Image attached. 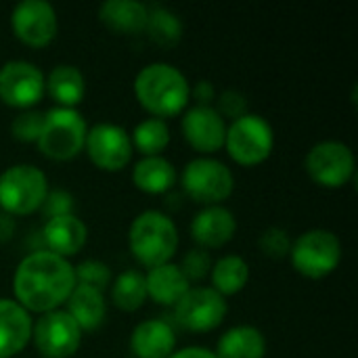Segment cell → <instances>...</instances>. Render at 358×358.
I'll return each mask as SVG.
<instances>
[{
    "label": "cell",
    "instance_id": "1",
    "mask_svg": "<svg viewBox=\"0 0 358 358\" xmlns=\"http://www.w3.org/2000/svg\"><path fill=\"white\" fill-rule=\"evenodd\" d=\"M76 287V273L69 260L48 252L38 250L27 254L15 271L13 292L15 302L27 313H50L67 302Z\"/></svg>",
    "mask_w": 358,
    "mask_h": 358
},
{
    "label": "cell",
    "instance_id": "2",
    "mask_svg": "<svg viewBox=\"0 0 358 358\" xmlns=\"http://www.w3.org/2000/svg\"><path fill=\"white\" fill-rule=\"evenodd\" d=\"M136 101L153 117H172L182 113L191 101V84L187 76L170 63H149L134 78Z\"/></svg>",
    "mask_w": 358,
    "mask_h": 358
},
{
    "label": "cell",
    "instance_id": "3",
    "mask_svg": "<svg viewBox=\"0 0 358 358\" xmlns=\"http://www.w3.org/2000/svg\"><path fill=\"white\" fill-rule=\"evenodd\" d=\"M128 245L143 266L155 268L174 258L178 250V229L168 214L145 210L130 224Z\"/></svg>",
    "mask_w": 358,
    "mask_h": 358
},
{
    "label": "cell",
    "instance_id": "4",
    "mask_svg": "<svg viewBox=\"0 0 358 358\" xmlns=\"http://www.w3.org/2000/svg\"><path fill=\"white\" fill-rule=\"evenodd\" d=\"M88 126L78 109L69 107H52L44 111L42 130L36 141L42 155L59 162H67L76 157L86 143Z\"/></svg>",
    "mask_w": 358,
    "mask_h": 358
},
{
    "label": "cell",
    "instance_id": "5",
    "mask_svg": "<svg viewBox=\"0 0 358 358\" xmlns=\"http://www.w3.org/2000/svg\"><path fill=\"white\" fill-rule=\"evenodd\" d=\"M46 193V174L31 164H15L0 174V208L10 216L38 212Z\"/></svg>",
    "mask_w": 358,
    "mask_h": 358
},
{
    "label": "cell",
    "instance_id": "6",
    "mask_svg": "<svg viewBox=\"0 0 358 358\" xmlns=\"http://www.w3.org/2000/svg\"><path fill=\"white\" fill-rule=\"evenodd\" d=\"M289 258L300 275L323 279L338 268L342 260V243L338 235L327 229H310L292 241Z\"/></svg>",
    "mask_w": 358,
    "mask_h": 358
},
{
    "label": "cell",
    "instance_id": "7",
    "mask_svg": "<svg viewBox=\"0 0 358 358\" xmlns=\"http://www.w3.org/2000/svg\"><path fill=\"white\" fill-rule=\"evenodd\" d=\"M224 147L229 155L241 166H258L273 153L275 132L273 126L256 113H245L227 126Z\"/></svg>",
    "mask_w": 358,
    "mask_h": 358
},
{
    "label": "cell",
    "instance_id": "8",
    "mask_svg": "<svg viewBox=\"0 0 358 358\" xmlns=\"http://www.w3.org/2000/svg\"><path fill=\"white\" fill-rule=\"evenodd\" d=\"M235 187V176L231 168L214 157L191 159L182 170L185 193L203 206H220Z\"/></svg>",
    "mask_w": 358,
    "mask_h": 358
},
{
    "label": "cell",
    "instance_id": "9",
    "mask_svg": "<svg viewBox=\"0 0 358 358\" xmlns=\"http://www.w3.org/2000/svg\"><path fill=\"white\" fill-rule=\"evenodd\" d=\"M308 176L327 189H340L355 176V153L346 143L321 141L304 159Z\"/></svg>",
    "mask_w": 358,
    "mask_h": 358
},
{
    "label": "cell",
    "instance_id": "10",
    "mask_svg": "<svg viewBox=\"0 0 358 358\" xmlns=\"http://www.w3.org/2000/svg\"><path fill=\"white\" fill-rule=\"evenodd\" d=\"M31 340L44 358L73 357L82 344V329L61 308L40 315L31 325Z\"/></svg>",
    "mask_w": 358,
    "mask_h": 358
},
{
    "label": "cell",
    "instance_id": "11",
    "mask_svg": "<svg viewBox=\"0 0 358 358\" xmlns=\"http://www.w3.org/2000/svg\"><path fill=\"white\" fill-rule=\"evenodd\" d=\"M227 300L212 287H189V292L176 302V323L195 334L216 329L227 317Z\"/></svg>",
    "mask_w": 358,
    "mask_h": 358
},
{
    "label": "cell",
    "instance_id": "12",
    "mask_svg": "<svg viewBox=\"0 0 358 358\" xmlns=\"http://www.w3.org/2000/svg\"><path fill=\"white\" fill-rule=\"evenodd\" d=\"M44 94V73L38 65L15 59L0 67V101L8 107L31 109Z\"/></svg>",
    "mask_w": 358,
    "mask_h": 358
},
{
    "label": "cell",
    "instance_id": "13",
    "mask_svg": "<svg viewBox=\"0 0 358 358\" xmlns=\"http://www.w3.org/2000/svg\"><path fill=\"white\" fill-rule=\"evenodd\" d=\"M84 149L96 168L107 172H117L124 166H128L134 147L130 134L122 126L101 122L86 132Z\"/></svg>",
    "mask_w": 358,
    "mask_h": 358
},
{
    "label": "cell",
    "instance_id": "14",
    "mask_svg": "<svg viewBox=\"0 0 358 358\" xmlns=\"http://www.w3.org/2000/svg\"><path fill=\"white\" fill-rule=\"evenodd\" d=\"M10 25L15 36L27 46H46L57 36V13L46 0H23L13 8Z\"/></svg>",
    "mask_w": 358,
    "mask_h": 358
},
{
    "label": "cell",
    "instance_id": "15",
    "mask_svg": "<svg viewBox=\"0 0 358 358\" xmlns=\"http://www.w3.org/2000/svg\"><path fill=\"white\" fill-rule=\"evenodd\" d=\"M182 136L199 153H216L224 147L227 120L212 105H193L182 115Z\"/></svg>",
    "mask_w": 358,
    "mask_h": 358
},
{
    "label": "cell",
    "instance_id": "16",
    "mask_svg": "<svg viewBox=\"0 0 358 358\" xmlns=\"http://www.w3.org/2000/svg\"><path fill=\"white\" fill-rule=\"evenodd\" d=\"M237 231V220L224 206H206L191 222V235L203 250L227 245Z\"/></svg>",
    "mask_w": 358,
    "mask_h": 358
},
{
    "label": "cell",
    "instance_id": "17",
    "mask_svg": "<svg viewBox=\"0 0 358 358\" xmlns=\"http://www.w3.org/2000/svg\"><path fill=\"white\" fill-rule=\"evenodd\" d=\"M31 317L15 300L0 298V358L17 357L31 340Z\"/></svg>",
    "mask_w": 358,
    "mask_h": 358
},
{
    "label": "cell",
    "instance_id": "18",
    "mask_svg": "<svg viewBox=\"0 0 358 358\" xmlns=\"http://www.w3.org/2000/svg\"><path fill=\"white\" fill-rule=\"evenodd\" d=\"M42 237L48 252L67 260L69 256H76L86 245L88 229L78 216L67 214V216L48 218L42 229Z\"/></svg>",
    "mask_w": 358,
    "mask_h": 358
},
{
    "label": "cell",
    "instance_id": "19",
    "mask_svg": "<svg viewBox=\"0 0 358 358\" xmlns=\"http://www.w3.org/2000/svg\"><path fill=\"white\" fill-rule=\"evenodd\" d=\"M130 348L136 358H168L176 348L174 329L162 319H147L132 329Z\"/></svg>",
    "mask_w": 358,
    "mask_h": 358
},
{
    "label": "cell",
    "instance_id": "20",
    "mask_svg": "<svg viewBox=\"0 0 358 358\" xmlns=\"http://www.w3.org/2000/svg\"><path fill=\"white\" fill-rule=\"evenodd\" d=\"M65 306H67L65 313L78 323L82 331H94L96 327L103 325L105 315H107L105 294L88 285H80V283H76Z\"/></svg>",
    "mask_w": 358,
    "mask_h": 358
},
{
    "label": "cell",
    "instance_id": "21",
    "mask_svg": "<svg viewBox=\"0 0 358 358\" xmlns=\"http://www.w3.org/2000/svg\"><path fill=\"white\" fill-rule=\"evenodd\" d=\"M145 285H147V298H151L155 304L162 306H176V302L191 287L180 266L172 262L149 268V273L145 275Z\"/></svg>",
    "mask_w": 358,
    "mask_h": 358
},
{
    "label": "cell",
    "instance_id": "22",
    "mask_svg": "<svg viewBox=\"0 0 358 358\" xmlns=\"http://www.w3.org/2000/svg\"><path fill=\"white\" fill-rule=\"evenodd\" d=\"M44 90H48L57 107L76 109V105H80L86 94V80L80 67L59 63L50 69L48 78H44Z\"/></svg>",
    "mask_w": 358,
    "mask_h": 358
},
{
    "label": "cell",
    "instance_id": "23",
    "mask_svg": "<svg viewBox=\"0 0 358 358\" xmlns=\"http://www.w3.org/2000/svg\"><path fill=\"white\" fill-rule=\"evenodd\" d=\"M149 6L138 0H107L99 8V19L111 31L138 34L147 25Z\"/></svg>",
    "mask_w": 358,
    "mask_h": 358
},
{
    "label": "cell",
    "instance_id": "24",
    "mask_svg": "<svg viewBox=\"0 0 358 358\" xmlns=\"http://www.w3.org/2000/svg\"><path fill=\"white\" fill-rule=\"evenodd\" d=\"M214 355L216 358H264L266 340L258 327L237 325L224 331Z\"/></svg>",
    "mask_w": 358,
    "mask_h": 358
},
{
    "label": "cell",
    "instance_id": "25",
    "mask_svg": "<svg viewBox=\"0 0 358 358\" xmlns=\"http://www.w3.org/2000/svg\"><path fill=\"white\" fill-rule=\"evenodd\" d=\"M132 182L136 185V189H141L145 193L159 195V193H166L174 187L176 170L162 155L143 157L132 168Z\"/></svg>",
    "mask_w": 358,
    "mask_h": 358
},
{
    "label": "cell",
    "instance_id": "26",
    "mask_svg": "<svg viewBox=\"0 0 358 358\" xmlns=\"http://www.w3.org/2000/svg\"><path fill=\"white\" fill-rule=\"evenodd\" d=\"M212 289H216L222 298L239 294L250 281V266L241 256H224L210 271Z\"/></svg>",
    "mask_w": 358,
    "mask_h": 358
},
{
    "label": "cell",
    "instance_id": "27",
    "mask_svg": "<svg viewBox=\"0 0 358 358\" xmlns=\"http://www.w3.org/2000/svg\"><path fill=\"white\" fill-rule=\"evenodd\" d=\"M111 302L126 313L138 310L147 300V285L145 275L141 271H124L111 281Z\"/></svg>",
    "mask_w": 358,
    "mask_h": 358
},
{
    "label": "cell",
    "instance_id": "28",
    "mask_svg": "<svg viewBox=\"0 0 358 358\" xmlns=\"http://www.w3.org/2000/svg\"><path fill=\"white\" fill-rule=\"evenodd\" d=\"M145 31H147L151 42H155L157 46L170 48V46H176L182 38V21L170 8L153 6L147 13Z\"/></svg>",
    "mask_w": 358,
    "mask_h": 358
},
{
    "label": "cell",
    "instance_id": "29",
    "mask_svg": "<svg viewBox=\"0 0 358 358\" xmlns=\"http://www.w3.org/2000/svg\"><path fill=\"white\" fill-rule=\"evenodd\" d=\"M130 141H132V147H136L143 153V157L162 155V151L170 145V128L166 120L147 117L134 126Z\"/></svg>",
    "mask_w": 358,
    "mask_h": 358
},
{
    "label": "cell",
    "instance_id": "30",
    "mask_svg": "<svg viewBox=\"0 0 358 358\" xmlns=\"http://www.w3.org/2000/svg\"><path fill=\"white\" fill-rule=\"evenodd\" d=\"M76 283L94 287L99 292H105L111 285V268L101 260H84L78 266H73Z\"/></svg>",
    "mask_w": 358,
    "mask_h": 358
},
{
    "label": "cell",
    "instance_id": "31",
    "mask_svg": "<svg viewBox=\"0 0 358 358\" xmlns=\"http://www.w3.org/2000/svg\"><path fill=\"white\" fill-rule=\"evenodd\" d=\"M42 120H44V111L23 109L21 113L15 115L13 124H10V132L21 143H36L40 136V130H42Z\"/></svg>",
    "mask_w": 358,
    "mask_h": 358
},
{
    "label": "cell",
    "instance_id": "32",
    "mask_svg": "<svg viewBox=\"0 0 358 358\" xmlns=\"http://www.w3.org/2000/svg\"><path fill=\"white\" fill-rule=\"evenodd\" d=\"M258 245L262 250L264 256L273 258V260H281L285 256H289V250H292V237L287 235V231L279 229V227H271L266 229L260 239H258Z\"/></svg>",
    "mask_w": 358,
    "mask_h": 358
},
{
    "label": "cell",
    "instance_id": "33",
    "mask_svg": "<svg viewBox=\"0 0 358 358\" xmlns=\"http://www.w3.org/2000/svg\"><path fill=\"white\" fill-rule=\"evenodd\" d=\"M178 266H180V271H182V275L187 277L189 283L191 281H201L212 271V258L203 248H195V250L185 254V258H182V262Z\"/></svg>",
    "mask_w": 358,
    "mask_h": 358
},
{
    "label": "cell",
    "instance_id": "34",
    "mask_svg": "<svg viewBox=\"0 0 358 358\" xmlns=\"http://www.w3.org/2000/svg\"><path fill=\"white\" fill-rule=\"evenodd\" d=\"M214 109H216L224 120H227V117L237 120V117L250 113V111H248V101H245V96H243L239 90H233V88H229V90L216 94V107H214Z\"/></svg>",
    "mask_w": 358,
    "mask_h": 358
},
{
    "label": "cell",
    "instance_id": "35",
    "mask_svg": "<svg viewBox=\"0 0 358 358\" xmlns=\"http://www.w3.org/2000/svg\"><path fill=\"white\" fill-rule=\"evenodd\" d=\"M48 218H57V216H67V214H73V197L63 191V189H55V191H48L46 197H44V203L40 208Z\"/></svg>",
    "mask_w": 358,
    "mask_h": 358
},
{
    "label": "cell",
    "instance_id": "36",
    "mask_svg": "<svg viewBox=\"0 0 358 358\" xmlns=\"http://www.w3.org/2000/svg\"><path fill=\"white\" fill-rule=\"evenodd\" d=\"M191 96L195 99V105H212V101H216L214 84L208 82V80H199V82L191 88Z\"/></svg>",
    "mask_w": 358,
    "mask_h": 358
},
{
    "label": "cell",
    "instance_id": "37",
    "mask_svg": "<svg viewBox=\"0 0 358 358\" xmlns=\"http://www.w3.org/2000/svg\"><path fill=\"white\" fill-rule=\"evenodd\" d=\"M168 358H216V355L208 348H201V346H189L182 350H174Z\"/></svg>",
    "mask_w": 358,
    "mask_h": 358
},
{
    "label": "cell",
    "instance_id": "38",
    "mask_svg": "<svg viewBox=\"0 0 358 358\" xmlns=\"http://www.w3.org/2000/svg\"><path fill=\"white\" fill-rule=\"evenodd\" d=\"M17 231V222L10 214L0 212V241H10Z\"/></svg>",
    "mask_w": 358,
    "mask_h": 358
}]
</instances>
